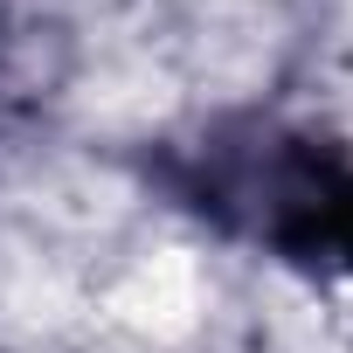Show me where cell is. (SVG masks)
Here are the masks:
<instances>
[{
    "mask_svg": "<svg viewBox=\"0 0 353 353\" xmlns=\"http://www.w3.org/2000/svg\"><path fill=\"white\" fill-rule=\"evenodd\" d=\"M277 250H291L298 263H319V256L353 263V173L346 166L298 152V188L277 215Z\"/></svg>",
    "mask_w": 353,
    "mask_h": 353,
    "instance_id": "obj_1",
    "label": "cell"
}]
</instances>
